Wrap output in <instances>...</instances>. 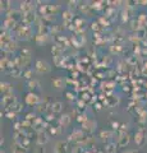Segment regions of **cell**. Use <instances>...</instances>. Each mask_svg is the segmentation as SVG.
<instances>
[{"mask_svg": "<svg viewBox=\"0 0 147 153\" xmlns=\"http://www.w3.org/2000/svg\"><path fill=\"white\" fill-rule=\"evenodd\" d=\"M35 69H36L37 73L46 74L51 70V66L49 65V63H46V61H44V60H37L36 64H35Z\"/></svg>", "mask_w": 147, "mask_h": 153, "instance_id": "6da1fadb", "label": "cell"}, {"mask_svg": "<svg viewBox=\"0 0 147 153\" xmlns=\"http://www.w3.org/2000/svg\"><path fill=\"white\" fill-rule=\"evenodd\" d=\"M147 140V134L145 133L143 129H138L136 133V135H134V142H136V144L138 146V147H143L145 146V143Z\"/></svg>", "mask_w": 147, "mask_h": 153, "instance_id": "7a4b0ae2", "label": "cell"}, {"mask_svg": "<svg viewBox=\"0 0 147 153\" xmlns=\"http://www.w3.org/2000/svg\"><path fill=\"white\" fill-rule=\"evenodd\" d=\"M39 102H40V97L36 93L30 92L26 96V103L28 105V106H36Z\"/></svg>", "mask_w": 147, "mask_h": 153, "instance_id": "3957f363", "label": "cell"}, {"mask_svg": "<svg viewBox=\"0 0 147 153\" xmlns=\"http://www.w3.org/2000/svg\"><path fill=\"white\" fill-rule=\"evenodd\" d=\"M3 103H4V106L5 107H9V106H14V103H16V98H14V94L12 96L10 94H7L5 97H3Z\"/></svg>", "mask_w": 147, "mask_h": 153, "instance_id": "277c9868", "label": "cell"}, {"mask_svg": "<svg viewBox=\"0 0 147 153\" xmlns=\"http://www.w3.org/2000/svg\"><path fill=\"white\" fill-rule=\"evenodd\" d=\"M129 143V135L127 133H122L120 137L118 138V146L119 147H125Z\"/></svg>", "mask_w": 147, "mask_h": 153, "instance_id": "5b68a950", "label": "cell"}, {"mask_svg": "<svg viewBox=\"0 0 147 153\" xmlns=\"http://www.w3.org/2000/svg\"><path fill=\"white\" fill-rule=\"evenodd\" d=\"M39 138H37V143H39V144H46L47 142H49V135H47V134H45L44 131H40L39 133V135H37Z\"/></svg>", "mask_w": 147, "mask_h": 153, "instance_id": "8992f818", "label": "cell"}, {"mask_svg": "<svg viewBox=\"0 0 147 153\" xmlns=\"http://www.w3.org/2000/svg\"><path fill=\"white\" fill-rule=\"evenodd\" d=\"M56 153H65L67 152V143L64 142H58L56 143V149H55Z\"/></svg>", "mask_w": 147, "mask_h": 153, "instance_id": "52a82bcc", "label": "cell"}, {"mask_svg": "<svg viewBox=\"0 0 147 153\" xmlns=\"http://www.w3.org/2000/svg\"><path fill=\"white\" fill-rule=\"evenodd\" d=\"M91 126H96V124H95L93 121H90V120H86L83 123V130L86 131H93V128Z\"/></svg>", "mask_w": 147, "mask_h": 153, "instance_id": "ba28073f", "label": "cell"}, {"mask_svg": "<svg viewBox=\"0 0 147 153\" xmlns=\"http://www.w3.org/2000/svg\"><path fill=\"white\" fill-rule=\"evenodd\" d=\"M61 107H63L61 102H54L51 105V111L54 114H59V112H61Z\"/></svg>", "mask_w": 147, "mask_h": 153, "instance_id": "9c48e42d", "label": "cell"}, {"mask_svg": "<svg viewBox=\"0 0 147 153\" xmlns=\"http://www.w3.org/2000/svg\"><path fill=\"white\" fill-rule=\"evenodd\" d=\"M59 123H60V125L61 126H68L69 125V123H70V117H69V115H63V116L60 117V120H59Z\"/></svg>", "mask_w": 147, "mask_h": 153, "instance_id": "30bf717a", "label": "cell"}, {"mask_svg": "<svg viewBox=\"0 0 147 153\" xmlns=\"http://www.w3.org/2000/svg\"><path fill=\"white\" fill-rule=\"evenodd\" d=\"M28 87H30V89H31V91L40 89V83H39V80H36V79L30 80V82H28Z\"/></svg>", "mask_w": 147, "mask_h": 153, "instance_id": "8fae6325", "label": "cell"}, {"mask_svg": "<svg viewBox=\"0 0 147 153\" xmlns=\"http://www.w3.org/2000/svg\"><path fill=\"white\" fill-rule=\"evenodd\" d=\"M1 92L4 94H10L12 93V88H10V84H8V83H1Z\"/></svg>", "mask_w": 147, "mask_h": 153, "instance_id": "7c38bea8", "label": "cell"}, {"mask_svg": "<svg viewBox=\"0 0 147 153\" xmlns=\"http://www.w3.org/2000/svg\"><path fill=\"white\" fill-rule=\"evenodd\" d=\"M13 112H19V111H22V110H23V106H22V103L21 102H16V103H14V106H13Z\"/></svg>", "mask_w": 147, "mask_h": 153, "instance_id": "4fadbf2b", "label": "cell"}, {"mask_svg": "<svg viewBox=\"0 0 147 153\" xmlns=\"http://www.w3.org/2000/svg\"><path fill=\"white\" fill-rule=\"evenodd\" d=\"M63 83H64V82H63V80H61L60 78L53 80V85H54L55 88H61V87H63Z\"/></svg>", "mask_w": 147, "mask_h": 153, "instance_id": "5bb4252c", "label": "cell"}, {"mask_svg": "<svg viewBox=\"0 0 147 153\" xmlns=\"http://www.w3.org/2000/svg\"><path fill=\"white\" fill-rule=\"evenodd\" d=\"M106 151H107L109 153H114V152L116 151V146L111 143V144H109V146H107V149H106Z\"/></svg>", "mask_w": 147, "mask_h": 153, "instance_id": "9a60e30c", "label": "cell"}, {"mask_svg": "<svg viewBox=\"0 0 147 153\" xmlns=\"http://www.w3.org/2000/svg\"><path fill=\"white\" fill-rule=\"evenodd\" d=\"M109 135H110V133H109V131H102V133H101V138H104V137H109Z\"/></svg>", "mask_w": 147, "mask_h": 153, "instance_id": "2e32d148", "label": "cell"}, {"mask_svg": "<svg viewBox=\"0 0 147 153\" xmlns=\"http://www.w3.org/2000/svg\"><path fill=\"white\" fill-rule=\"evenodd\" d=\"M31 74H32V73H31V70L26 71V74H25V75H26V78H27V79H30V78H31Z\"/></svg>", "mask_w": 147, "mask_h": 153, "instance_id": "e0dca14e", "label": "cell"}, {"mask_svg": "<svg viewBox=\"0 0 147 153\" xmlns=\"http://www.w3.org/2000/svg\"><path fill=\"white\" fill-rule=\"evenodd\" d=\"M123 153H137L136 151H125V152H123Z\"/></svg>", "mask_w": 147, "mask_h": 153, "instance_id": "ac0fdd59", "label": "cell"}]
</instances>
